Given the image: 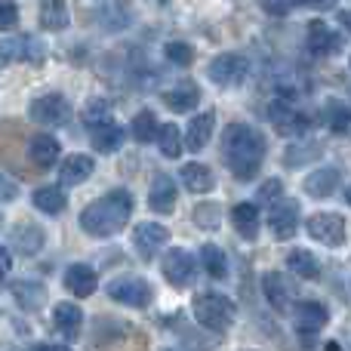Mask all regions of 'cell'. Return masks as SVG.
Segmentation results:
<instances>
[{
	"label": "cell",
	"mask_w": 351,
	"mask_h": 351,
	"mask_svg": "<svg viewBox=\"0 0 351 351\" xmlns=\"http://www.w3.org/2000/svg\"><path fill=\"white\" fill-rule=\"evenodd\" d=\"M133 243H136V253L145 262H152V259H158V253L170 243V231L160 222H142V225H136V231H133Z\"/></svg>",
	"instance_id": "8fae6325"
},
{
	"label": "cell",
	"mask_w": 351,
	"mask_h": 351,
	"mask_svg": "<svg viewBox=\"0 0 351 351\" xmlns=\"http://www.w3.org/2000/svg\"><path fill=\"white\" fill-rule=\"evenodd\" d=\"M213 130H216V111H204V114H194L191 123L185 130V145L188 152H204L206 142H210Z\"/></svg>",
	"instance_id": "5bb4252c"
},
{
	"label": "cell",
	"mask_w": 351,
	"mask_h": 351,
	"mask_svg": "<svg viewBox=\"0 0 351 351\" xmlns=\"http://www.w3.org/2000/svg\"><path fill=\"white\" fill-rule=\"evenodd\" d=\"M111 114H114V105L108 99H90L84 105V123L93 130H102L111 123Z\"/></svg>",
	"instance_id": "4dcf8cb0"
},
{
	"label": "cell",
	"mask_w": 351,
	"mask_h": 351,
	"mask_svg": "<svg viewBox=\"0 0 351 351\" xmlns=\"http://www.w3.org/2000/svg\"><path fill=\"white\" fill-rule=\"evenodd\" d=\"M53 324H56V330L65 333V339H77L80 327H84V311L74 302H59L53 308Z\"/></svg>",
	"instance_id": "7402d4cb"
},
{
	"label": "cell",
	"mask_w": 351,
	"mask_h": 351,
	"mask_svg": "<svg viewBox=\"0 0 351 351\" xmlns=\"http://www.w3.org/2000/svg\"><path fill=\"white\" fill-rule=\"evenodd\" d=\"M12 296H16V302L22 305L25 311H37L43 302H47V290H43L40 284H31V280L12 284Z\"/></svg>",
	"instance_id": "f546056e"
},
{
	"label": "cell",
	"mask_w": 351,
	"mask_h": 351,
	"mask_svg": "<svg viewBox=\"0 0 351 351\" xmlns=\"http://www.w3.org/2000/svg\"><path fill=\"white\" fill-rule=\"evenodd\" d=\"M31 204H34L37 210L49 213V216H59V213L68 206V197H65V191H62L59 185H43V188H37V191L31 194Z\"/></svg>",
	"instance_id": "4316f807"
},
{
	"label": "cell",
	"mask_w": 351,
	"mask_h": 351,
	"mask_svg": "<svg viewBox=\"0 0 351 351\" xmlns=\"http://www.w3.org/2000/svg\"><path fill=\"white\" fill-rule=\"evenodd\" d=\"M299 219H302V213H299V200L293 197H280L271 204V210H268V225H271V234L280 237V241H290L293 234L299 231Z\"/></svg>",
	"instance_id": "ba28073f"
},
{
	"label": "cell",
	"mask_w": 351,
	"mask_h": 351,
	"mask_svg": "<svg viewBox=\"0 0 351 351\" xmlns=\"http://www.w3.org/2000/svg\"><path fill=\"white\" fill-rule=\"evenodd\" d=\"M268 117H271V123L278 127L280 136H302L305 130L311 127V117L305 114L302 108H299L296 102H290V99H274L271 105H268Z\"/></svg>",
	"instance_id": "277c9868"
},
{
	"label": "cell",
	"mask_w": 351,
	"mask_h": 351,
	"mask_svg": "<svg viewBox=\"0 0 351 351\" xmlns=\"http://www.w3.org/2000/svg\"><path fill=\"white\" fill-rule=\"evenodd\" d=\"M6 62H43V43L28 34L0 40V65Z\"/></svg>",
	"instance_id": "7c38bea8"
},
{
	"label": "cell",
	"mask_w": 351,
	"mask_h": 351,
	"mask_svg": "<svg viewBox=\"0 0 351 351\" xmlns=\"http://www.w3.org/2000/svg\"><path fill=\"white\" fill-rule=\"evenodd\" d=\"M342 47V37L330 28L324 19H315L308 22V49L315 56H330V53H339Z\"/></svg>",
	"instance_id": "4fadbf2b"
},
{
	"label": "cell",
	"mask_w": 351,
	"mask_h": 351,
	"mask_svg": "<svg viewBox=\"0 0 351 351\" xmlns=\"http://www.w3.org/2000/svg\"><path fill=\"white\" fill-rule=\"evenodd\" d=\"M34 351H71L68 346H56V342H43V346H37Z\"/></svg>",
	"instance_id": "bcb514c9"
},
{
	"label": "cell",
	"mask_w": 351,
	"mask_h": 351,
	"mask_svg": "<svg viewBox=\"0 0 351 351\" xmlns=\"http://www.w3.org/2000/svg\"><path fill=\"white\" fill-rule=\"evenodd\" d=\"M10 268H12V256H10V250L6 247H0V280L10 274Z\"/></svg>",
	"instance_id": "ee69618b"
},
{
	"label": "cell",
	"mask_w": 351,
	"mask_h": 351,
	"mask_svg": "<svg viewBox=\"0 0 351 351\" xmlns=\"http://www.w3.org/2000/svg\"><path fill=\"white\" fill-rule=\"evenodd\" d=\"M108 296L121 305H130V308H145V305H152L154 290L145 278H133V274H127V278L111 280Z\"/></svg>",
	"instance_id": "5b68a950"
},
{
	"label": "cell",
	"mask_w": 351,
	"mask_h": 351,
	"mask_svg": "<svg viewBox=\"0 0 351 351\" xmlns=\"http://www.w3.org/2000/svg\"><path fill=\"white\" fill-rule=\"evenodd\" d=\"M43 241H47V234H43V228L40 225H34V222H25V225H19V228L12 231V243H16V250L22 256L40 253Z\"/></svg>",
	"instance_id": "cb8c5ba5"
},
{
	"label": "cell",
	"mask_w": 351,
	"mask_h": 351,
	"mask_svg": "<svg viewBox=\"0 0 351 351\" xmlns=\"http://www.w3.org/2000/svg\"><path fill=\"white\" fill-rule=\"evenodd\" d=\"M250 74V59L241 53H222L210 62V80L219 86H237Z\"/></svg>",
	"instance_id": "52a82bcc"
},
{
	"label": "cell",
	"mask_w": 351,
	"mask_h": 351,
	"mask_svg": "<svg viewBox=\"0 0 351 351\" xmlns=\"http://www.w3.org/2000/svg\"><path fill=\"white\" fill-rule=\"evenodd\" d=\"M96 287H99L96 268H90V265H71L65 271V290L74 293L77 299L93 296V293H96Z\"/></svg>",
	"instance_id": "9a60e30c"
},
{
	"label": "cell",
	"mask_w": 351,
	"mask_h": 351,
	"mask_svg": "<svg viewBox=\"0 0 351 351\" xmlns=\"http://www.w3.org/2000/svg\"><path fill=\"white\" fill-rule=\"evenodd\" d=\"M287 268H290L296 278H302V280H317L321 278V262H317L315 253H308V250H293V253L287 256Z\"/></svg>",
	"instance_id": "83f0119b"
},
{
	"label": "cell",
	"mask_w": 351,
	"mask_h": 351,
	"mask_svg": "<svg viewBox=\"0 0 351 351\" xmlns=\"http://www.w3.org/2000/svg\"><path fill=\"white\" fill-rule=\"evenodd\" d=\"M191 311L200 327L213 330V333H225L234 324V302L228 296H222V293H200V296H194Z\"/></svg>",
	"instance_id": "3957f363"
},
{
	"label": "cell",
	"mask_w": 351,
	"mask_h": 351,
	"mask_svg": "<svg viewBox=\"0 0 351 351\" xmlns=\"http://www.w3.org/2000/svg\"><path fill=\"white\" fill-rule=\"evenodd\" d=\"M16 197H19V185L10 176L0 173V200H16Z\"/></svg>",
	"instance_id": "7bdbcfd3"
},
{
	"label": "cell",
	"mask_w": 351,
	"mask_h": 351,
	"mask_svg": "<svg viewBox=\"0 0 351 351\" xmlns=\"http://www.w3.org/2000/svg\"><path fill=\"white\" fill-rule=\"evenodd\" d=\"M121 142H123V130L117 127V123L93 130V148H96L99 154H114L117 148H121Z\"/></svg>",
	"instance_id": "e575fe53"
},
{
	"label": "cell",
	"mask_w": 351,
	"mask_h": 351,
	"mask_svg": "<svg viewBox=\"0 0 351 351\" xmlns=\"http://www.w3.org/2000/svg\"><path fill=\"white\" fill-rule=\"evenodd\" d=\"M164 102L170 111H176V114H185V111L197 108L200 90H197V84H191V80H182V84H176L164 93Z\"/></svg>",
	"instance_id": "ac0fdd59"
},
{
	"label": "cell",
	"mask_w": 351,
	"mask_h": 351,
	"mask_svg": "<svg viewBox=\"0 0 351 351\" xmlns=\"http://www.w3.org/2000/svg\"><path fill=\"white\" fill-rule=\"evenodd\" d=\"M293 315H296V327H299V333L302 336L324 330V324H327V317H330L327 308H324L321 302H299Z\"/></svg>",
	"instance_id": "44dd1931"
},
{
	"label": "cell",
	"mask_w": 351,
	"mask_h": 351,
	"mask_svg": "<svg viewBox=\"0 0 351 351\" xmlns=\"http://www.w3.org/2000/svg\"><path fill=\"white\" fill-rule=\"evenodd\" d=\"M290 10H293V3H265V12H271V16H284Z\"/></svg>",
	"instance_id": "f6af8a7d"
},
{
	"label": "cell",
	"mask_w": 351,
	"mask_h": 351,
	"mask_svg": "<svg viewBox=\"0 0 351 351\" xmlns=\"http://www.w3.org/2000/svg\"><path fill=\"white\" fill-rule=\"evenodd\" d=\"M321 154H324V145H321V142H296V145L287 148L284 164L296 170V167H302V164H311V160H317Z\"/></svg>",
	"instance_id": "1f68e13d"
},
{
	"label": "cell",
	"mask_w": 351,
	"mask_h": 351,
	"mask_svg": "<svg viewBox=\"0 0 351 351\" xmlns=\"http://www.w3.org/2000/svg\"><path fill=\"white\" fill-rule=\"evenodd\" d=\"M164 56L173 65H191L194 62V49H191V43H185V40H170L164 47Z\"/></svg>",
	"instance_id": "ab89813d"
},
{
	"label": "cell",
	"mask_w": 351,
	"mask_h": 351,
	"mask_svg": "<svg viewBox=\"0 0 351 351\" xmlns=\"http://www.w3.org/2000/svg\"><path fill=\"white\" fill-rule=\"evenodd\" d=\"M284 197V182L280 179H268V182H262L259 185V204H274V200H280Z\"/></svg>",
	"instance_id": "60d3db41"
},
{
	"label": "cell",
	"mask_w": 351,
	"mask_h": 351,
	"mask_svg": "<svg viewBox=\"0 0 351 351\" xmlns=\"http://www.w3.org/2000/svg\"><path fill=\"white\" fill-rule=\"evenodd\" d=\"M182 185L191 194H210L213 185H216V176L204 164H185L182 167Z\"/></svg>",
	"instance_id": "d4e9b609"
},
{
	"label": "cell",
	"mask_w": 351,
	"mask_h": 351,
	"mask_svg": "<svg viewBox=\"0 0 351 351\" xmlns=\"http://www.w3.org/2000/svg\"><path fill=\"white\" fill-rule=\"evenodd\" d=\"M324 114H327V123H330V130H333V133H339V136L348 133V108L342 102H330Z\"/></svg>",
	"instance_id": "f35d334b"
},
{
	"label": "cell",
	"mask_w": 351,
	"mask_h": 351,
	"mask_svg": "<svg viewBox=\"0 0 351 351\" xmlns=\"http://www.w3.org/2000/svg\"><path fill=\"white\" fill-rule=\"evenodd\" d=\"M327 351H339V346H333V342H327Z\"/></svg>",
	"instance_id": "7dc6e473"
},
{
	"label": "cell",
	"mask_w": 351,
	"mask_h": 351,
	"mask_svg": "<svg viewBox=\"0 0 351 351\" xmlns=\"http://www.w3.org/2000/svg\"><path fill=\"white\" fill-rule=\"evenodd\" d=\"M133 194L127 188H114V191L102 194L99 200H93L90 206H84L80 213V228L93 237H111L130 222L133 216Z\"/></svg>",
	"instance_id": "7a4b0ae2"
},
{
	"label": "cell",
	"mask_w": 351,
	"mask_h": 351,
	"mask_svg": "<svg viewBox=\"0 0 351 351\" xmlns=\"http://www.w3.org/2000/svg\"><path fill=\"white\" fill-rule=\"evenodd\" d=\"M164 278L170 280L176 290L191 287L194 278H197V262H194V256L188 253V250H182V247L170 250V253L164 256Z\"/></svg>",
	"instance_id": "30bf717a"
},
{
	"label": "cell",
	"mask_w": 351,
	"mask_h": 351,
	"mask_svg": "<svg viewBox=\"0 0 351 351\" xmlns=\"http://www.w3.org/2000/svg\"><path fill=\"white\" fill-rule=\"evenodd\" d=\"M93 170H96V164H93L90 154H68L59 164V182L62 185H80V182L90 179Z\"/></svg>",
	"instance_id": "2e32d148"
},
{
	"label": "cell",
	"mask_w": 351,
	"mask_h": 351,
	"mask_svg": "<svg viewBox=\"0 0 351 351\" xmlns=\"http://www.w3.org/2000/svg\"><path fill=\"white\" fill-rule=\"evenodd\" d=\"M262 290H265V299L271 302V308H278V311H284L290 305L293 293H296L293 284L287 280V274H280V271H268L262 278Z\"/></svg>",
	"instance_id": "d6986e66"
},
{
	"label": "cell",
	"mask_w": 351,
	"mask_h": 351,
	"mask_svg": "<svg viewBox=\"0 0 351 351\" xmlns=\"http://www.w3.org/2000/svg\"><path fill=\"white\" fill-rule=\"evenodd\" d=\"M336 185H339V170L336 167H321V170L305 176V194L308 197H330L336 191Z\"/></svg>",
	"instance_id": "ffe728a7"
},
{
	"label": "cell",
	"mask_w": 351,
	"mask_h": 351,
	"mask_svg": "<svg viewBox=\"0 0 351 351\" xmlns=\"http://www.w3.org/2000/svg\"><path fill=\"white\" fill-rule=\"evenodd\" d=\"M154 139H158V145H160V152H164V158L176 160V158L182 154V133H179V127H176V123H167V127H160Z\"/></svg>",
	"instance_id": "d590c367"
},
{
	"label": "cell",
	"mask_w": 351,
	"mask_h": 351,
	"mask_svg": "<svg viewBox=\"0 0 351 351\" xmlns=\"http://www.w3.org/2000/svg\"><path fill=\"white\" fill-rule=\"evenodd\" d=\"M99 25H102V31H123L130 28V22H133V10H130L127 3H99Z\"/></svg>",
	"instance_id": "603a6c76"
},
{
	"label": "cell",
	"mask_w": 351,
	"mask_h": 351,
	"mask_svg": "<svg viewBox=\"0 0 351 351\" xmlns=\"http://www.w3.org/2000/svg\"><path fill=\"white\" fill-rule=\"evenodd\" d=\"M28 154H31V160H34L37 167H53L56 160H59V142H56L53 136L40 133V136H34V139H31Z\"/></svg>",
	"instance_id": "f1b7e54d"
},
{
	"label": "cell",
	"mask_w": 351,
	"mask_h": 351,
	"mask_svg": "<svg viewBox=\"0 0 351 351\" xmlns=\"http://www.w3.org/2000/svg\"><path fill=\"white\" fill-rule=\"evenodd\" d=\"M194 222H197L200 228L216 231L219 225H222V206L213 204V200H206V204H197V210H194Z\"/></svg>",
	"instance_id": "74e56055"
},
{
	"label": "cell",
	"mask_w": 351,
	"mask_h": 351,
	"mask_svg": "<svg viewBox=\"0 0 351 351\" xmlns=\"http://www.w3.org/2000/svg\"><path fill=\"white\" fill-rule=\"evenodd\" d=\"M19 22V6L16 3H0V31L16 28Z\"/></svg>",
	"instance_id": "b9f144b4"
},
{
	"label": "cell",
	"mask_w": 351,
	"mask_h": 351,
	"mask_svg": "<svg viewBox=\"0 0 351 351\" xmlns=\"http://www.w3.org/2000/svg\"><path fill=\"white\" fill-rule=\"evenodd\" d=\"M176 182L170 179V176H154L152 182V191H148V206H152L154 213H160V216H167V213H173L176 206Z\"/></svg>",
	"instance_id": "e0dca14e"
},
{
	"label": "cell",
	"mask_w": 351,
	"mask_h": 351,
	"mask_svg": "<svg viewBox=\"0 0 351 351\" xmlns=\"http://www.w3.org/2000/svg\"><path fill=\"white\" fill-rule=\"evenodd\" d=\"M305 228L324 247H342L346 243V219L336 216V213H315V216H308Z\"/></svg>",
	"instance_id": "9c48e42d"
},
{
	"label": "cell",
	"mask_w": 351,
	"mask_h": 351,
	"mask_svg": "<svg viewBox=\"0 0 351 351\" xmlns=\"http://www.w3.org/2000/svg\"><path fill=\"white\" fill-rule=\"evenodd\" d=\"M200 262H204L206 274L216 280H222L225 274H228V259H225V253L216 243H204V247H200Z\"/></svg>",
	"instance_id": "836d02e7"
},
{
	"label": "cell",
	"mask_w": 351,
	"mask_h": 351,
	"mask_svg": "<svg viewBox=\"0 0 351 351\" xmlns=\"http://www.w3.org/2000/svg\"><path fill=\"white\" fill-rule=\"evenodd\" d=\"M231 222H234L237 234L247 237V241H256L259 237V206L256 204H237L231 210Z\"/></svg>",
	"instance_id": "484cf974"
},
{
	"label": "cell",
	"mask_w": 351,
	"mask_h": 351,
	"mask_svg": "<svg viewBox=\"0 0 351 351\" xmlns=\"http://www.w3.org/2000/svg\"><path fill=\"white\" fill-rule=\"evenodd\" d=\"M40 25L47 31L68 28V3H62V0H43L40 3Z\"/></svg>",
	"instance_id": "d6a6232c"
},
{
	"label": "cell",
	"mask_w": 351,
	"mask_h": 351,
	"mask_svg": "<svg viewBox=\"0 0 351 351\" xmlns=\"http://www.w3.org/2000/svg\"><path fill=\"white\" fill-rule=\"evenodd\" d=\"M154 136H158V117H154V111H139V114L133 117V139L136 142H154Z\"/></svg>",
	"instance_id": "8d00e7d4"
},
{
	"label": "cell",
	"mask_w": 351,
	"mask_h": 351,
	"mask_svg": "<svg viewBox=\"0 0 351 351\" xmlns=\"http://www.w3.org/2000/svg\"><path fill=\"white\" fill-rule=\"evenodd\" d=\"M265 136L250 123H231L222 133V160L241 182L256 179L265 160Z\"/></svg>",
	"instance_id": "6da1fadb"
},
{
	"label": "cell",
	"mask_w": 351,
	"mask_h": 351,
	"mask_svg": "<svg viewBox=\"0 0 351 351\" xmlns=\"http://www.w3.org/2000/svg\"><path fill=\"white\" fill-rule=\"evenodd\" d=\"M28 117L37 123H47V127H62L71 117V105H68L65 96L59 93H49V96H37L34 102L28 105Z\"/></svg>",
	"instance_id": "8992f818"
}]
</instances>
